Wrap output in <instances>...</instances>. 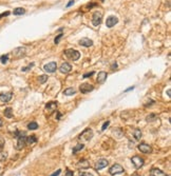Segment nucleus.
<instances>
[{
  "instance_id": "f257e3e1",
  "label": "nucleus",
  "mask_w": 171,
  "mask_h": 176,
  "mask_svg": "<svg viewBox=\"0 0 171 176\" xmlns=\"http://www.w3.org/2000/svg\"><path fill=\"white\" fill-rule=\"evenodd\" d=\"M64 55L67 56L69 59L73 60V61H76L80 58V53L76 51V50H73V49H68L64 51Z\"/></svg>"
},
{
  "instance_id": "f03ea898",
  "label": "nucleus",
  "mask_w": 171,
  "mask_h": 176,
  "mask_svg": "<svg viewBox=\"0 0 171 176\" xmlns=\"http://www.w3.org/2000/svg\"><path fill=\"white\" fill-rule=\"evenodd\" d=\"M102 20V13L101 12H94L92 15V24L94 26H98Z\"/></svg>"
},
{
  "instance_id": "7ed1b4c3",
  "label": "nucleus",
  "mask_w": 171,
  "mask_h": 176,
  "mask_svg": "<svg viewBox=\"0 0 171 176\" xmlns=\"http://www.w3.org/2000/svg\"><path fill=\"white\" fill-rule=\"evenodd\" d=\"M93 135H94V133H93V131H92V129H86L80 135H79V139H83V140H85V141H88V140H90V139H92L93 138Z\"/></svg>"
},
{
  "instance_id": "20e7f679",
  "label": "nucleus",
  "mask_w": 171,
  "mask_h": 176,
  "mask_svg": "<svg viewBox=\"0 0 171 176\" xmlns=\"http://www.w3.org/2000/svg\"><path fill=\"white\" fill-rule=\"evenodd\" d=\"M124 172H125L124 168H123L121 165H118V164L113 165V166L109 169V173H110L111 175H115V174H123Z\"/></svg>"
},
{
  "instance_id": "39448f33",
  "label": "nucleus",
  "mask_w": 171,
  "mask_h": 176,
  "mask_svg": "<svg viewBox=\"0 0 171 176\" xmlns=\"http://www.w3.org/2000/svg\"><path fill=\"white\" fill-rule=\"evenodd\" d=\"M131 161H132V164H133L135 169H140L144 166V162H145L144 159L140 156H133L131 158Z\"/></svg>"
},
{
  "instance_id": "423d86ee",
  "label": "nucleus",
  "mask_w": 171,
  "mask_h": 176,
  "mask_svg": "<svg viewBox=\"0 0 171 176\" xmlns=\"http://www.w3.org/2000/svg\"><path fill=\"white\" fill-rule=\"evenodd\" d=\"M94 90V87L90 85V83H81L80 87H79V91L83 93V94H87V93H90Z\"/></svg>"
},
{
  "instance_id": "0eeeda50",
  "label": "nucleus",
  "mask_w": 171,
  "mask_h": 176,
  "mask_svg": "<svg viewBox=\"0 0 171 176\" xmlns=\"http://www.w3.org/2000/svg\"><path fill=\"white\" fill-rule=\"evenodd\" d=\"M137 149L142 153H145V154H149L152 152V148L147 143H139L137 146Z\"/></svg>"
},
{
  "instance_id": "6e6552de",
  "label": "nucleus",
  "mask_w": 171,
  "mask_h": 176,
  "mask_svg": "<svg viewBox=\"0 0 171 176\" xmlns=\"http://www.w3.org/2000/svg\"><path fill=\"white\" fill-rule=\"evenodd\" d=\"M56 69H57V63L54 62V61H52V62H50V63H48L43 66V70L48 73H54L56 71Z\"/></svg>"
},
{
  "instance_id": "1a4fd4ad",
  "label": "nucleus",
  "mask_w": 171,
  "mask_h": 176,
  "mask_svg": "<svg viewBox=\"0 0 171 176\" xmlns=\"http://www.w3.org/2000/svg\"><path fill=\"white\" fill-rule=\"evenodd\" d=\"M25 144H27V137H25V135L19 136V137H18V141H17L16 149H17V150H22V149L25 147Z\"/></svg>"
},
{
  "instance_id": "9d476101",
  "label": "nucleus",
  "mask_w": 171,
  "mask_h": 176,
  "mask_svg": "<svg viewBox=\"0 0 171 176\" xmlns=\"http://www.w3.org/2000/svg\"><path fill=\"white\" fill-rule=\"evenodd\" d=\"M71 70H72V65L70 63H68V62H63L59 67V71L62 74H68V73L71 72Z\"/></svg>"
},
{
  "instance_id": "9b49d317",
  "label": "nucleus",
  "mask_w": 171,
  "mask_h": 176,
  "mask_svg": "<svg viewBox=\"0 0 171 176\" xmlns=\"http://www.w3.org/2000/svg\"><path fill=\"white\" fill-rule=\"evenodd\" d=\"M13 54L15 55L16 58H21L25 55V48H22V47L16 48L14 51H13Z\"/></svg>"
},
{
  "instance_id": "f8f14e48",
  "label": "nucleus",
  "mask_w": 171,
  "mask_h": 176,
  "mask_svg": "<svg viewBox=\"0 0 171 176\" xmlns=\"http://www.w3.org/2000/svg\"><path fill=\"white\" fill-rule=\"evenodd\" d=\"M117 22H118V18H117V17H115V16H109V17L107 18L106 25H107V28H113L115 24H117Z\"/></svg>"
},
{
  "instance_id": "ddd939ff",
  "label": "nucleus",
  "mask_w": 171,
  "mask_h": 176,
  "mask_svg": "<svg viewBox=\"0 0 171 176\" xmlns=\"http://www.w3.org/2000/svg\"><path fill=\"white\" fill-rule=\"evenodd\" d=\"M13 97V93L8 92V93H1L0 94V101L2 102H9Z\"/></svg>"
},
{
  "instance_id": "4468645a",
  "label": "nucleus",
  "mask_w": 171,
  "mask_h": 176,
  "mask_svg": "<svg viewBox=\"0 0 171 176\" xmlns=\"http://www.w3.org/2000/svg\"><path fill=\"white\" fill-rule=\"evenodd\" d=\"M78 43H79L81 47H85V48H90L93 45V41L90 39V38H81L79 41H78Z\"/></svg>"
},
{
  "instance_id": "2eb2a0df",
  "label": "nucleus",
  "mask_w": 171,
  "mask_h": 176,
  "mask_svg": "<svg viewBox=\"0 0 171 176\" xmlns=\"http://www.w3.org/2000/svg\"><path fill=\"white\" fill-rule=\"evenodd\" d=\"M107 166H108V160L105 159V158H101V159H99V160L96 162L95 169H96V170H101V169H103V168H106Z\"/></svg>"
},
{
  "instance_id": "dca6fc26",
  "label": "nucleus",
  "mask_w": 171,
  "mask_h": 176,
  "mask_svg": "<svg viewBox=\"0 0 171 176\" xmlns=\"http://www.w3.org/2000/svg\"><path fill=\"white\" fill-rule=\"evenodd\" d=\"M107 77H108V74H107V72H103V71H101V72H99V73H98L96 81H97L98 83H103V82H105V80L107 79Z\"/></svg>"
},
{
  "instance_id": "f3484780",
  "label": "nucleus",
  "mask_w": 171,
  "mask_h": 176,
  "mask_svg": "<svg viewBox=\"0 0 171 176\" xmlns=\"http://www.w3.org/2000/svg\"><path fill=\"white\" fill-rule=\"evenodd\" d=\"M77 167L79 169H88L90 167V162L88 159H81L77 162Z\"/></svg>"
},
{
  "instance_id": "a211bd4d",
  "label": "nucleus",
  "mask_w": 171,
  "mask_h": 176,
  "mask_svg": "<svg viewBox=\"0 0 171 176\" xmlns=\"http://www.w3.org/2000/svg\"><path fill=\"white\" fill-rule=\"evenodd\" d=\"M150 173H151V175H152V176H168L166 173H164L163 171H161L160 169H157V168H153V169H151Z\"/></svg>"
},
{
  "instance_id": "6ab92c4d",
  "label": "nucleus",
  "mask_w": 171,
  "mask_h": 176,
  "mask_svg": "<svg viewBox=\"0 0 171 176\" xmlns=\"http://www.w3.org/2000/svg\"><path fill=\"white\" fill-rule=\"evenodd\" d=\"M56 108H57V102H55V101L48 102V103H47V105H46V109H47L48 111H50V112L55 111V110H56Z\"/></svg>"
},
{
  "instance_id": "aec40b11",
  "label": "nucleus",
  "mask_w": 171,
  "mask_h": 176,
  "mask_svg": "<svg viewBox=\"0 0 171 176\" xmlns=\"http://www.w3.org/2000/svg\"><path fill=\"white\" fill-rule=\"evenodd\" d=\"M76 93V90L74 89V88H68V89H65L64 91H63V94L65 96H71V95H74V94Z\"/></svg>"
},
{
  "instance_id": "412c9836",
  "label": "nucleus",
  "mask_w": 171,
  "mask_h": 176,
  "mask_svg": "<svg viewBox=\"0 0 171 176\" xmlns=\"http://www.w3.org/2000/svg\"><path fill=\"white\" fill-rule=\"evenodd\" d=\"M25 13V10L23 7H16L14 11H13V14L16 15V16H20V15H23Z\"/></svg>"
},
{
  "instance_id": "4be33fe9",
  "label": "nucleus",
  "mask_w": 171,
  "mask_h": 176,
  "mask_svg": "<svg viewBox=\"0 0 171 176\" xmlns=\"http://www.w3.org/2000/svg\"><path fill=\"white\" fill-rule=\"evenodd\" d=\"M4 116L6 117V118H13V110H12V108H6V109L4 110Z\"/></svg>"
},
{
  "instance_id": "5701e85b",
  "label": "nucleus",
  "mask_w": 171,
  "mask_h": 176,
  "mask_svg": "<svg viewBox=\"0 0 171 176\" xmlns=\"http://www.w3.org/2000/svg\"><path fill=\"white\" fill-rule=\"evenodd\" d=\"M36 142H37V138H36V136H34V135L27 137V144H33V143H36Z\"/></svg>"
},
{
  "instance_id": "b1692460",
  "label": "nucleus",
  "mask_w": 171,
  "mask_h": 176,
  "mask_svg": "<svg viewBox=\"0 0 171 176\" xmlns=\"http://www.w3.org/2000/svg\"><path fill=\"white\" fill-rule=\"evenodd\" d=\"M133 136H134L135 140H139V139L142 138V132H140V130L135 129V130L133 131Z\"/></svg>"
},
{
  "instance_id": "393cba45",
  "label": "nucleus",
  "mask_w": 171,
  "mask_h": 176,
  "mask_svg": "<svg viewBox=\"0 0 171 176\" xmlns=\"http://www.w3.org/2000/svg\"><path fill=\"white\" fill-rule=\"evenodd\" d=\"M113 135L116 138H121L123 136V132H122L121 129H114L113 130Z\"/></svg>"
},
{
  "instance_id": "a878e982",
  "label": "nucleus",
  "mask_w": 171,
  "mask_h": 176,
  "mask_svg": "<svg viewBox=\"0 0 171 176\" xmlns=\"http://www.w3.org/2000/svg\"><path fill=\"white\" fill-rule=\"evenodd\" d=\"M85 148V146H84V143H78L75 148H73V153L75 154V153H77L78 151H81L83 149Z\"/></svg>"
},
{
  "instance_id": "bb28decb",
  "label": "nucleus",
  "mask_w": 171,
  "mask_h": 176,
  "mask_svg": "<svg viewBox=\"0 0 171 176\" xmlns=\"http://www.w3.org/2000/svg\"><path fill=\"white\" fill-rule=\"evenodd\" d=\"M28 129L29 130H37L38 129V125H37V123H35V121H32V123H30L29 125H28Z\"/></svg>"
},
{
  "instance_id": "cd10ccee",
  "label": "nucleus",
  "mask_w": 171,
  "mask_h": 176,
  "mask_svg": "<svg viewBox=\"0 0 171 176\" xmlns=\"http://www.w3.org/2000/svg\"><path fill=\"white\" fill-rule=\"evenodd\" d=\"M47 80H48V75H41V76L38 77L39 83H44V82H47Z\"/></svg>"
},
{
  "instance_id": "c85d7f7f",
  "label": "nucleus",
  "mask_w": 171,
  "mask_h": 176,
  "mask_svg": "<svg viewBox=\"0 0 171 176\" xmlns=\"http://www.w3.org/2000/svg\"><path fill=\"white\" fill-rule=\"evenodd\" d=\"M0 61H1L2 64H5V63L9 61V55H8V54H5V55H2L1 57H0Z\"/></svg>"
},
{
  "instance_id": "c756f323",
  "label": "nucleus",
  "mask_w": 171,
  "mask_h": 176,
  "mask_svg": "<svg viewBox=\"0 0 171 176\" xmlns=\"http://www.w3.org/2000/svg\"><path fill=\"white\" fill-rule=\"evenodd\" d=\"M6 158H8V154L2 150H0V161H4Z\"/></svg>"
},
{
  "instance_id": "7c9ffc66",
  "label": "nucleus",
  "mask_w": 171,
  "mask_h": 176,
  "mask_svg": "<svg viewBox=\"0 0 171 176\" xmlns=\"http://www.w3.org/2000/svg\"><path fill=\"white\" fill-rule=\"evenodd\" d=\"M155 118H156V115H155V114H150L149 116H147L146 120L148 121V123H151V121H152L153 119H155Z\"/></svg>"
},
{
  "instance_id": "2f4dec72",
  "label": "nucleus",
  "mask_w": 171,
  "mask_h": 176,
  "mask_svg": "<svg viewBox=\"0 0 171 176\" xmlns=\"http://www.w3.org/2000/svg\"><path fill=\"white\" fill-rule=\"evenodd\" d=\"M32 66H34V62H32V63H30L28 66H25V67H22V72H25V71H29Z\"/></svg>"
},
{
  "instance_id": "473e14b6",
  "label": "nucleus",
  "mask_w": 171,
  "mask_h": 176,
  "mask_svg": "<svg viewBox=\"0 0 171 176\" xmlns=\"http://www.w3.org/2000/svg\"><path fill=\"white\" fill-rule=\"evenodd\" d=\"M109 125H110V121H106L103 125H102V127H101V131H105L108 127H109Z\"/></svg>"
},
{
  "instance_id": "72a5a7b5",
  "label": "nucleus",
  "mask_w": 171,
  "mask_h": 176,
  "mask_svg": "<svg viewBox=\"0 0 171 176\" xmlns=\"http://www.w3.org/2000/svg\"><path fill=\"white\" fill-rule=\"evenodd\" d=\"M79 176H93V174L90 173V172H80Z\"/></svg>"
},
{
  "instance_id": "f704fd0d",
  "label": "nucleus",
  "mask_w": 171,
  "mask_h": 176,
  "mask_svg": "<svg viewBox=\"0 0 171 176\" xmlns=\"http://www.w3.org/2000/svg\"><path fill=\"white\" fill-rule=\"evenodd\" d=\"M62 36H63V34H62V33H61V34H59L58 36H56V37H55V40H54V42H55V43H58V42H59V40H60V38H61Z\"/></svg>"
},
{
  "instance_id": "c9c22d12",
  "label": "nucleus",
  "mask_w": 171,
  "mask_h": 176,
  "mask_svg": "<svg viewBox=\"0 0 171 176\" xmlns=\"http://www.w3.org/2000/svg\"><path fill=\"white\" fill-rule=\"evenodd\" d=\"M11 14V12H9V11H6V12H4L3 14H0V18H2V17H6V16H9Z\"/></svg>"
},
{
  "instance_id": "e433bc0d",
  "label": "nucleus",
  "mask_w": 171,
  "mask_h": 176,
  "mask_svg": "<svg viewBox=\"0 0 171 176\" xmlns=\"http://www.w3.org/2000/svg\"><path fill=\"white\" fill-rule=\"evenodd\" d=\"M65 176H74L73 171H70L69 169H67V173H65Z\"/></svg>"
},
{
  "instance_id": "4c0bfd02",
  "label": "nucleus",
  "mask_w": 171,
  "mask_h": 176,
  "mask_svg": "<svg viewBox=\"0 0 171 176\" xmlns=\"http://www.w3.org/2000/svg\"><path fill=\"white\" fill-rule=\"evenodd\" d=\"M94 75V72H90V73H87V74H84V78H87V77H91Z\"/></svg>"
},
{
  "instance_id": "58836bf2",
  "label": "nucleus",
  "mask_w": 171,
  "mask_h": 176,
  "mask_svg": "<svg viewBox=\"0 0 171 176\" xmlns=\"http://www.w3.org/2000/svg\"><path fill=\"white\" fill-rule=\"evenodd\" d=\"M60 173H61V170H60V169H58L56 172H54L53 174H52V175H50V176H58Z\"/></svg>"
},
{
  "instance_id": "ea45409f",
  "label": "nucleus",
  "mask_w": 171,
  "mask_h": 176,
  "mask_svg": "<svg viewBox=\"0 0 171 176\" xmlns=\"http://www.w3.org/2000/svg\"><path fill=\"white\" fill-rule=\"evenodd\" d=\"M74 2H75L74 0H70V1H69V3L67 4V7H70L71 5H73V4H74Z\"/></svg>"
},
{
  "instance_id": "a19ab883",
  "label": "nucleus",
  "mask_w": 171,
  "mask_h": 176,
  "mask_svg": "<svg viewBox=\"0 0 171 176\" xmlns=\"http://www.w3.org/2000/svg\"><path fill=\"white\" fill-rule=\"evenodd\" d=\"M96 5H97L96 3H89V5H88L87 7H88V9H91V7H93V6H96Z\"/></svg>"
},
{
  "instance_id": "79ce46f5",
  "label": "nucleus",
  "mask_w": 171,
  "mask_h": 176,
  "mask_svg": "<svg viewBox=\"0 0 171 176\" xmlns=\"http://www.w3.org/2000/svg\"><path fill=\"white\" fill-rule=\"evenodd\" d=\"M167 95H168V97H171V90L170 89L167 90Z\"/></svg>"
},
{
  "instance_id": "37998d69",
  "label": "nucleus",
  "mask_w": 171,
  "mask_h": 176,
  "mask_svg": "<svg viewBox=\"0 0 171 176\" xmlns=\"http://www.w3.org/2000/svg\"><path fill=\"white\" fill-rule=\"evenodd\" d=\"M133 89H134V87H130V88H128V89L125 91V93H126V92H129V91H131V90H133Z\"/></svg>"
},
{
  "instance_id": "c03bdc74",
  "label": "nucleus",
  "mask_w": 171,
  "mask_h": 176,
  "mask_svg": "<svg viewBox=\"0 0 171 176\" xmlns=\"http://www.w3.org/2000/svg\"><path fill=\"white\" fill-rule=\"evenodd\" d=\"M56 114H57V119H60V117H61V113H59V112H57Z\"/></svg>"
},
{
  "instance_id": "a18cd8bd",
  "label": "nucleus",
  "mask_w": 171,
  "mask_h": 176,
  "mask_svg": "<svg viewBox=\"0 0 171 176\" xmlns=\"http://www.w3.org/2000/svg\"><path fill=\"white\" fill-rule=\"evenodd\" d=\"M116 67H117V64H116V62H115V63L112 65V69H116Z\"/></svg>"
},
{
  "instance_id": "49530a36",
  "label": "nucleus",
  "mask_w": 171,
  "mask_h": 176,
  "mask_svg": "<svg viewBox=\"0 0 171 176\" xmlns=\"http://www.w3.org/2000/svg\"><path fill=\"white\" fill-rule=\"evenodd\" d=\"M2 126V120H1V118H0V127Z\"/></svg>"
},
{
  "instance_id": "de8ad7c7",
  "label": "nucleus",
  "mask_w": 171,
  "mask_h": 176,
  "mask_svg": "<svg viewBox=\"0 0 171 176\" xmlns=\"http://www.w3.org/2000/svg\"><path fill=\"white\" fill-rule=\"evenodd\" d=\"M132 176H139V175H136V174H134V175H132Z\"/></svg>"
},
{
  "instance_id": "09e8293b",
  "label": "nucleus",
  "mask_w": 171,
  "mask_h": 176,
  "mask_svg": "<svg viewBox=\"0 0 171 176\" xmlns=\"http://www.w3.org/2000/svg\"><path fill=\"white\" fill-rule=\"evenodd\" d=\"M101 1H103V0H101Z\"/></svg>"
},
{
  "instance_id": "8fccbe9b",
  "label": "nucleus",
  "mask_w": 171,
  "mask_h": 176,
  "mask_svg": "<svg viewBox=\"0 0 171 176\" xmlns=\"http://www.w3.org/2000/svg\"><path fill=\"white\" fill-rule=\"evenodd\" d=\"M0 170H1V168H0Z\"/></svg>"
}]
</instances>
